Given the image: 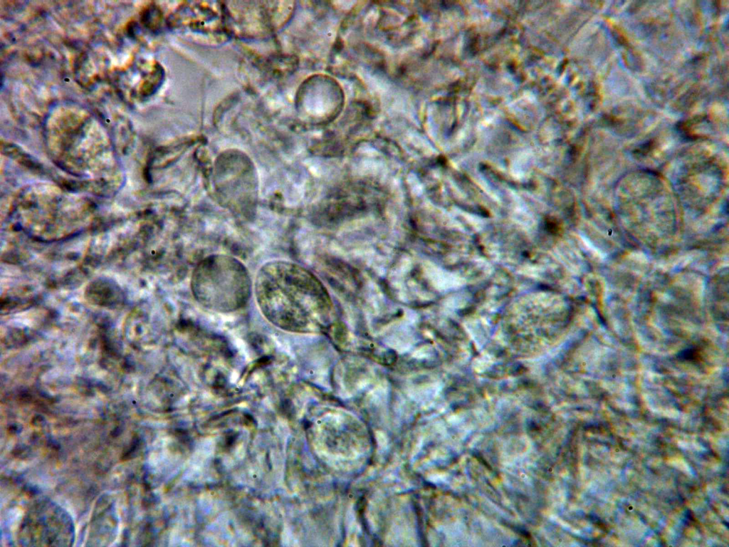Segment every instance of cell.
I'll return each instance as SVG.
<instances>
[{"label": "cell", "mask_w": 729, "mask_h": 547, "mask_svg": "<svg viewBox=\"0 0 729 547\" xmlns=\"http://www.w3.org/2000/svg\"><path fill=\"white\" fill-rule=\"evenodd\" d=\"M74 535V524L68 514L51 501L41 500L26 514L19 537L23 546H69Z\"/></svg>", "instance_id": "6da1fadb"}]
</instances>
